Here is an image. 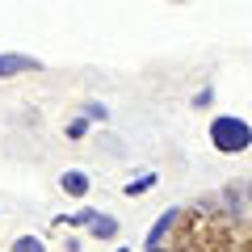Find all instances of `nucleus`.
Instances as JSON below:
<instances>
[{"mask_svg": "<svg viewBox=\"0 0 252 252\" xmlns=\"http://www.w3.org/2000/svg\"><path fill=\"white\" fill-rule=\"evenodd\" d=\"M206 139L219 156H244L252 147V122L240 114H215L206 126Z\"/></svg>", "mask_w": 252, "mask_h": 252, "instance_id": "obj_1", "label": "nucleus"}, {"mask_svg": "<svg viewBox=\"0 0 252 252\" xmlns=\"http://www.w3.org/2000/svg\"><path fill=\"white\" fill-rule=\"evenodd\" d=\"M42 72V59L26 51H0V80H13V76H34Z\"/></svg>", "mask_w": 252, "mask_h": 252, "instance_id": "obj_2", "label": "nucleus"}, {"mask_svg": "<svg viewBox=\"0 0 252 252\" xmlns=\"http://www.w3.org/2000/svg\"><path fill=\"white\" fill-rule=\"evenodd\" d=\"M177 223H181V206L160 210L156 223L147 227V235H143V248H164V240H168V231H177Z\"/></svg>", "mask_w": 252, "mask_h": 252, "instance_id": "obj_3", "label": "nucleus"}, {"mask_svg": "<svg viewBox=\"0 0 252 252\" xmlns=\"http://www.w3.org/2000/svg\"><path fill=\"white\" fill-rule=\"evenodd\" d=\"M59 189L67 193V198H76V202H84L93 193V177L84 168H67V172H59Z\"/></svg>", "mask_w": 252, "mask_h": 252, "instance_id": "obj_4", "label": "nucleus"}, {"mask_svg": "<svg viewBox=\"0 0 252 252\" xmlns=\"http://www.w3.org/2000/svg\"><path fill=\"white\" fill-rule=\"evenodd\" d=\"M118 231H122V223H118V215H109V210H97L93 223H89L93 240H118Z\"/></svg>", "mask_w": 252, "mask_h": 252, "instance_id": "obj_5", "label": "nucleus"}, {"mask_svg": "<svg viewBox=\"0 0 252 252\" xmlns=\"http://www.w3.org/2000/svg\"><path fill=\"white\" fill-rule=\"evenodd\" d=\"M156 181H160L156 172H139V177H130L122 185V198H143V193H152V189H156Z\"/></svg>", "mask_w": 252, "mask_h": 252, "instance_id": "obj_6", "label": "nucleus"}, {"mask_svg": "<svg viewBox=\"0 0 252 252\" xmlns=\"http://www.w3.org/2000/svg\"><path fill=\"white\" fill-rule=\"evenodd\" d=\"M93 215H97L93 206H80L76 215H55V227H89V223H93Z\"/></svg>", "mask_w": 252, "mask_h": 252, "instance_id": "obj_7", "label": "nucleus"}, {"mask_svg": "<svg viewBox=\"0 0 252 252\" xmlns=\"http://www.w3.org/2000/svg\"><path fill=\"white\" fill-rule=\"evenodd\" d=\"M9 252H46V240H42V235H17V240H13L9 244Z\"/></svg>", "mask_w": 252, "mask_h": 252, "instance_id": "obj_8", "label": "nucleus"}, {"mask_svg": "<svg viewBox=\"0 0 252 252\" xmlns=\"http://www.w3.org/2000/svg\"><path fill=\"white\" fill-rule=\"evenodd\" d=\"M89 130H93V122H89L84 114H76L72 122L63 126V135H67V139H89Z\"/></svg>", "mask_w": 252, "mask_h": 252, "instance_id": "obj_9", "label": "nucleus"}, {"mask_svg": "<svg viewBox=\"0 0 252 252\" xmlns=\"http://www.w3.org/2000/svg\"><path fill=\"white\" fill-rule=\"evenodd\" d=\"M215 97H219L215 89H198V93H193V97H189V105H193V109H198V114H202V109H210V105H215Z\"/></svg>", "mask_w": 252, "mask_h": 252, "instance_id": "obj_10", "label": "nucleus"}, {"mask_svg": "<svg viewBox=\"0 0 252 252\" xmlns=\"http://www.w3.org/2000/svg\"><path fill=\"white\" fill-rule=\"evenodd\" d=\"M84 118H89V122H109V105H101V101H84Z\"/></svg>", "mask_w": 252, "mask_h": 252, "instance_id": "obj_11", "label": "nucleus"}, {"mask_svg": "<svg viewBox=\"0 0 252 252\" xmlns=\"http://www.w3.org/2000/svg\"><path fill=\"white\" fill-rule=\"evenodd\" d=\"M143 252H168V248H143Z\"/></svg>", "mask_w": 252, "mask_h": 252, "instance_id": "obj_12", "label": "nucleus"}, {"mask_svg": "<svg viewBox=\"0 0 252 252\" xmlns=\"http://www.w3.org/2000/svg\"><path fill=\"white\" fill-rule=\"evenodd\" d=\"M114 252H130V248H114Z\"/></svg>", "mask_w": 252, "mask_h": 252, "instance_id": "obj_13", "label": "nucleus"}]
</instances>
